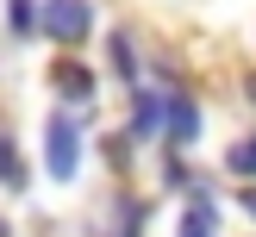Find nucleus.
I'll return each mask as SVG.
<instances>
[{
	"label": "nucleus",
	"instance_id": "obj_4",
	"mask_svg": "<svg viewBox=\"0 0 256 237\" xmlns=\"http://www.w3.org/2000/svg\"><path fill=\"white\" fill-rule=\"evenodd\" d=\"M194 131H200V106L175 94L169 100V144H194Z\"/></svg>",
	"mask_w": 256,
	"mask_h": 237
},
{
	"label": "nucleus",
	"instance_id": "obj_6",
	"mask_svg": "<svg viewBox=\"0 0 256 237\" xmlns=\"http://www.w3.org/2000/svg\"><path fill=\"white\" fill-rule=\"evenodd\" d=\"M50 81H56L69 100H94V75H88L82 62H56V69H50Z\"/></svg>",
	"mask_w": 256,
	"mask_h": 237
},
{
	"label": "nucleus",
	"instance_id": "obj_5",
	"mask_svg": "<svg viewBox=\"0 0 256 237\" xmlns=\"http://www.w3.org/2000/svg\"><path fill=\"white\" fill-rule=\"evenodd\" d=\"M162 119H169V100H162V94H138V100H132V131H138V137H150Z\"/></svg>",
	"mask_w": 256,
	"mask_h": 237
},
{
	"label": "nucleus",
	"instance_id": "obj_1",
	"mask_svg": "<svg viewBox=\"0 0 256 237\" xmlns=\"http://www.w3.org/2000/svg\"><path fill=\"white\" fill-rule=\"evenodd\" d=\"M38 31H44L50 44H82V37L94 31V6H88V0H44V6H38Z\"/></svg>",
	"mask_w": 256,
	"mask_h": 237
},
{
	"label": "nucleus",
	"instance_id": "obj_7",
	"mask_svg": "<svg viewBox=\"0 0 256 237\" xmlns=\"http://www.w3.org/2000/svg\"><path fill=\"white\" fill-rule=\"evenodd\" d=\"M0 187H12V194L25 187V162H19V150H12V137H0Z\"/></svg>",
	"mask_w": 256,
	"mask_h": 237
},
{
	"label": "nucleus",
	"instance_id": "obj_9",
	"mask_svg": "<svg viewBox=\"0 0 256 237\" xmlns=\"http://www.w3.org/2000/svg\"><path fill=\"white\" fill-rule=\"evenodd\" d=\"M6 19H12V31H32V25H38V19H32V6H25V0H12V6H6Z\"/></svg>",
	"mask_w": 256,
	"mask_h": 237
},
{
	"label": "nucleus",
	"instance_id": "obj_8",
	"mask_svg": "<svg viewBox=\"0 0 256 237\" xmlns=\"http://www.w3.org/2000/svg\"><path fill=\"white\" fill-rule=\"evenodd\" d=\"M225 169H232V175H250V181H256V137H244V144H232Z\"/></svg>",
	"mask_w": 256,
	"mask_h": 237
},
{
	"label": "nucleus",
	"instance_id": "obj_2",
	"mask_svg": "<svg viewBox=\"0 0 256 237\" xmlns=\"http://www.w3.org/2000/svg\"><path fill=\"white\" fill-rule=\"evenodd\" d=\"M44 169L56 181H75V169H82V131L62 112H50V125H44Z\"/></svg>",
	"mask_w": 256,
	"mask_h": 237
},
{
	"label": "nucleus",
	"instance_id": "obj_10",
	"mask_svg": "<svg viewBox=\"0 0 256 237\" xmlns=\"http://www.w3.org/2000/svg\"><path fill=\"white\" fill-rule=\"evenodd\" d=\"M244 212H250V219H256V187H250V194H244Z\"/></svg>",
	"mask_w": 256,
	"mask_h": 237
},
{
	"label": "nucleus",
	"instance_id": "obj_3",
	"mask_svg": "<svg viewBox=\"0 0 256 237\" xmlns=\"http://www.w3.org/2000/svg\"><path fill=\"white\" fill-rule=\"evenodd\" d=\"M182 237H219V212H212L206 194L188 200V212H182Z\"/></svg>",
	"mask_w": 256,
	"mask_h": 237
}]
</instances>
